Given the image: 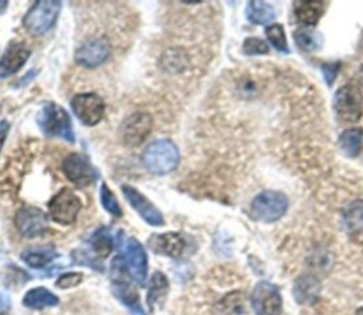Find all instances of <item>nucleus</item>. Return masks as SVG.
Wrapping results in <instances>:
<instances>
[{"mask_svg":"<svg viewBox=\"0 0 363 315\" xmlns=\"http://www.w3.org/2000/svg\"><path fill=\"white\" fill-rule=\"evenodd\" d=\"M154 121L151 115L145 112H136L126 118L121 125V136L126 145L136 146L142 143L152 129Z\"/></svg>","mask_w":363,"mask_h":315,"instance_id":"13","label":"nucleus"},{"mask_svg":"<svg viewBox=\"0 0 363 315\" xmlns=\"http://www.w3.org/2000/svg\"><path fill=\"white\" fill-rule=\"evenodd\" d=\"M57 257V252L51 246H44L39 249H27L22 253V260L33 269H41L47 266Z\"/></svg>","mask_w":363,"mask_h":315,"instance_id":"25","label":"nucleus"},{"mask_svg":"<svg viewBox=\"0 0 363 315\" xmlns=\"http://www.w3.org/2000/svg\"><path fill=\"white\" fill-rule=\"evenodd\" d=\"M270 50L268 44L258 39V37H249L243 43V51L247 56H258V54H267Z\"/></svg>","mask_w":363,"mask_h":315,"instance_id":"31","label":"nucleus"},{"mask_svg":"<svg viewBox=\"0 0 363 315\" xmlns=\"http://www.w3.org/2000/svg\"><path fill=\"white\" fill-rule=\"evenodd\" d=\"M62 4L58 0H40L36 2L23 19L25 29L33 36L46 34L57 22Z\"/></svg>","mask_w":363,"mask_h":315,"instance_id":"4","label":"nucleus"},{"mask_svg":"<svg viewBox=\"0 0 363 315\" xmlns=\"http://www.w3.org/2000/svg\"><path fill=\"white\" fill-rule=\"evenodd\" d=\"M110 53L108 41L105 39H95L77 50L76 61L86 68H95L108 60Z\"/></svg>","mask_w":363,"mask_h":315,"instance_id":"14","label":"nucleus"},{"mask_svg":"<svg viewBox=\"0 0 363 315\" xmlns=\"http://www.w3.org/2000/svg\"><path fill=\"white\" fill-rule=\"evenodd\" d=\"M62 172L70 182L77 186H88L98 179L97 169L81 153H70L62 161Z\"/></svg>","mask_w":363,"mask_h":315,"instance_id":"8","label":"nucleus"},{"mask_svg":"<svg viewBox=\"0 0 363 315\" xmlns=\"http://www.w3.org/2000/svg\"><path fill=\"white\" fill-rule=\"evenodd\" d=\"M60 302L58 297L44 287H36L26 292L23 298V305L32 309H43L50 307H57Z\"/></svg>","mask_w":363,"mask_h":315,"instance_id":"21","label":"nucleus"},{"mask_svg":"<svg viewBox=\"0 0 363 315\" xmlns=\"http://www.w3.org/2000/svg\"><path fill=\"white\" fill-rule=\"evenodd\" d=\"M122 193L128 203L138 212V214L151 226H162L165 223V219L161 213V210L151 203V200L142 195L138 189L129 185L122 186Z\"/></svg>","mask_w":363,"mask_h":315,"instance_id":"12","label":"nucleus"},{"mask_svg":"<svg viewBox=\"0 0 363 315\" xmlns=\"http://www.w3.org/2000/svg\"><path fill=\"white\" fill-rule=\"evenodd\" d=\"M112 248H114V239L108 229L103 227L93 234V238L90 240V252L95 259L103 260L108 257L112 252Z\"/></svg>","mask_w":363,"mask_h":315,"instance_id":"23","label":"nucleus"},{"mask_svg":"<svg viewBox=\"0 0 363 315\" xmlns=\"http://www.w3.org/2000/svg\"><path fill=\"white\" fill-rule=\"evenodd\" d=\"M100 196H101V203H103L104 209H105L108 213H111V214L115 216V217L122 216V209H121V206H119V203H118L115 195L112 193V191H111L105 184L101 186Z\"/></svg>","mask_w":363,"mask_h":315,"instance_id":"30","label":"nucleus"},{"mask_svg":"<svg viewBox=\"0 0 363 315\" xmlns=\"http://www.w3.org/2000/svg\"><path fill=\"white\" fill-rule=\"evenodd\" d=\"M15 223L19 233L26 239H34L37 236H41L48 227L47 216L34 206L22 207L15 217Z\"/></svg>","mask_w":363,"mask_h":315,"instance_id":"11","label":"nucleus"},{"mask_svg":"<svg viewBox=\"0 0 363 315\" xmlns=\"http://www.w3.org/2000/svg\"><path fill=\"white\" fill-rule=\"evenodd\" d=\"M265 36L268 41L272 44L274 49H277L281 53H289L286 36L284 32V27L281 25H271L265 29Z\"/></svg>","mask_w":363,"mask_h":315,"instance_id":"29","label":"nucleus"},{"mask_svg":"<svg viewBox=\"0 0 363 315\" xmlns=\"http://www.w3.org/2000/svg\"><path fill=\"white\" fill-rule=\"evenodd\" d=\"M288 206V198L282 192L264 191L253 199L250 214L257 221L274 223L286 213Z\"/></svg>","mask_w":363,"mask_h":315,"instance_id":"3","label":"nucleus"},{"mask_svg":"<svg viewBox=\"0 0 363 315\" xmlns=\"http://www.w3.org/2000/svg\"><path fill=\"white\" fill-rule=\"evenodd\" d=\"M339 68H341V63H325L322 65V74L328 86H332L335 83Z\"/></svg>","mask_w":363,"mask_h":315,"instance_id":"33","label":"nucleus"},{"mask_svg":"<svg viewBox=\"0 0 363 315\" xmlns=\"http://www.w3.org/2000/svg\"><path fill=\"white\" fill-rule=\"evenodd\" d=\"M152 252L172 259L179 257L185 250V240L179 233H157L148 240Z\"/></svg>","mask_w":363,"mask_h":315,"instance_id":"15","label":"nucleus"},{"mask_svg":"<svg viewBox=\"0 0 363 315\" xmlns=\"http://www.w3.org/2000/svg\"><path fill=\"white\" fill-rule=\"evenodd\" d=\"M84 276L83 273H65L62 276L58 277L55 285L58 288H62V290H67V288H74L77 285L81 284Z\"/></svg>","mask_w":363,"mask_h":315,"instance_id":"32","label":"nucleus"},{"mask_svg":"<svg viewBox=\"0 0 363 315\" xmlns=\"http://www.w3.org/2000/svg\"><path fill=\"white\" fill-rule=\"evenodd\" d=\"M342 224L350 234L363 231V200H353L342 210Z\"/></svg>","mask_w":363,"mask_h":315,"instance_id":"22","label":"nucleus"},{"mask_svg":"<svg viewBox=\"0 0 363 315\" xmlns=\"http://www.w3.org/2000/svg\"><path fill=\"white\" fill-rule=\"evenodd\" d=\"M37 122L40 129L53 138H61L70 143L76 142L74 128H72L68 112L55 103H44L40 108Z\"/></svg>","mask_w":363,"mask_h":315,"instance_id":"2","label":"nucleus"},{"mask_svg":"<svg viewBox=\"0 0 363 315\" xmlns=\"http://www.w3.org/2000/svg\"><path fill=\"white\" fill-rule=\"evenodd\" d=\"M356 315H363V307H360V308L356 311Z\"/></svg>","mask_w":363,"mask_h":315,"instance_id":"37","label":"nucleus"},{"mask_svg":"<svg viewBox=\"0 0 363 315\" xmlns=\"http://www.w3.org/2000/svg\"><path fill=\"white\" fill-rule=\"evenodd\" d=\"M8 132H9V122L2 121V122H0V150H2V148H4Z\"/></svg>","mask_w":363,"mask_h":315,"instance_id":"35","label":"nucleus"},{"mask_svg":"<svg viewBox=\"0 0 363 315\" xmlns=\"http://www.w3.org/2000/svg\"><path fill=\"white\" fill-rule=\"evenodd\" d=\"M294 39H296L298 47L307 53H315L324 44L322 34L311 27H301V29L296 30Z\"/></svg>","mask_w":363,"mask_h":315,"instance_id":"26","label":"nucleus"},{"mask_svg":"<svg viewBox=\"0 0 363 315\" xmlns=\"http://www.w3.org/2000/svg\"><path fill=\"white\" fill-rule=\"evenodd\" d=\"M220 315H246L244 298L240 292H232L226 295L219 304Z\"/></svg>","mask_w":363,"mask_h":315,"instance_id":"28","label":"nucleus"},{"mask_svg":"<svg viewBox=\"0 0 363 315\" xmlns=\"http://www.w3.org/2000/svg\"><path fill=\"white\" fill-rule=\"evenodd\" d=\"M30 50L23 44H11L0 58V78L16 74L29 60Z\"/></svg>","mask_w":363,"mask_h":315,"instance_id":"16","label":"nucleus"},{"mask_svg":"<svg viewBox=\"0 0 363 315\" xmlns=\"http://www.w3.org/2000/svg\"><path fill=\"white\" fill-rule=\"evenodd\" d=\"M334 111L341 122H356L363 112V94L355 84L342 86L334 97Z\"/></svg>","mask_w":363,"mask_h":315,"instance_id":"5","label":"nucleus"},{"mask_svg":"<svg viewBox=\"0 0 363 315\" xmlns=\"http://www.w3.org/2000/svg\"><path fill=\"white\" fill-rule=\"evenodd\" d=\"M179 149L171 139H157L145 148L142 162L151 174L166 175L179 165Z\"/></svg>","mask_w":363,"mask_h":315,"instance_id":"1","label":"nucleus"},{"mask_svg":"<svg viewBox=\"0 0 363 315\" xmlns=\"http://www.w3.org/2000/svg\"><path fill=\"white\" fill-rule=\"evenodd\" d=\"M125 267L128 274L132 277V280L138 285H145L147 284V277H148V256L142 245L131 239L126 243L125 248Z\"/></svg>","mask_w":363,"mask_h":315,"instance_id":"10","label":"nucleus"},{"mask_svg":"<svg viewBox=\"0 0 363 315\" xmlns=\"http://www.w3.org/2000/svg\"><path fill=\"white\" fill-rule=\"evenodd\" d=\"M11 307H12L11 297L0 291V315H5L11 309Z\"/></svg>","mask_w":363,"mask_h":315,"instance_id":"34","label":"nucleus"},{"mask_svg":"<svg viewBox=\"0 0 363 315\" xmlns=\"http://www.w3.org/2000/svg\"><path fill=\"white\" fill-rule=\"evenodd\" d=\"M112 294L133 314V315H147L142 308L139 294L132 287V284L128 283V280H115L111 284Z\"/></svg>","mask_w":363,"mask_h":315,"instance_id":"18","label":"nucleus"},{"mask_svg":"<svg viewBox=\"0 0 363 315\" xmlns=\"http://www.w3.org/2000/svg\"><path fill=\"white\" fill-rule=\"evenodd\" d=\"M71 108L76 117L87 127L97 125L105 112L104 100L94 93L76 96L71 100Z\"/></svg>","mask_w":363,"mask_h":315,"instance_id":"9","label":"nucleus"},{"mask_svg":"<svg viewBox=\"0 0 363 315\" xmlns=\"http://www.w3.org/2000/svg\"><path fill=\"white\" fill-rule=\"evenodd\" d=\"M362 141H363V129L350 128L341 134L338 142H339V148L345 156L356 158L360 153Z\"/></svg>","mask_w":363,"mask_h":315,"instance_id":"24","label":"nucleus"},{"mask_svg":"<svg viewBox=\"0 0 363 315\" xmlns=\"http://www.w3.org/2000/svg\"><path fill=\"white\" fill-rule=\"evenodd\" d=\"M8 2H6V0H0V15H2V13H5L6 12V9H8Z\"/></svg>","mask_w":363,"mask_h":315,"instance_id":"36","label":"nucleus"},{"mask_svg":"<svg viewBox=\"0 0 363 315\" xmlns=\"http://www.w3.org/2000/svg\"><path fill=\"white\" fill-rule=\"evenodd\" d=\"M251 307L256 315H281L282 297L275 284L260 281L251 292Z\"/></svg>","mask_w":363,"mask_h":315,"instance_id":"7","label":"nucleus"},{"mask_svg":"<svg viewBox=\"0 0 363 315\" xmlns=\"http://www.w3.org/2000/svg\"><path fill=\"white\" fill-rule=\"evenodd\" d=\"M326 4L325 2H296L294 4V13L300 23L305 25L307 27L315 26L322 15L325 13Z\"/></svg>","mask_w":363,"mask_h":315,"instance_id":"19","label":"nucleus"},{"mask_svg":"<svg viewBox=\"0 0 363 315\" xmlns=\"http://www.w3.org/2000/svg\"><path fill=\"white\" fill-rule=\"evenodd\" d=\"M246 16L249 22L254 25H267L275 18V11L271 5L265 2H258V0H253V2L247 4Z\"/></svg>","mask_w":363,"mask_h":315,"instance_id":"27","label":"nucleus"},{"mask_svg":"<svg viewBox=\"0 0 363 315\" xmlns=\"http://www.w3.org/2000/svg\"><path fill=\"white\" fill-rule=\"evenodd\" d=\"M168 292H169V281L166 276L161 271H157L151 278L148 297H147L150 309L154 311L158 307H162L168 297Z\"/></svg>","mask_w":363,"mask_h":315,"instance_id":"20","label":"nucleus"},{"mask_svg":"<svg viewBox=\"0 0 363 315\" xmlns=\"http://www.w3.org/2000/svg\"><path fill=\"white\" fill-rule=\"evenodd\" d=\"M293 294L300 305H312L319 298L321 283L312 274H301L294 283Z\"/></svg>","mask_w":363,"mask_h":315,"instance_id":"17","label":"nucleus"},{"mask_svg":"<svg viewBox=\"0 0 363 315\" xmlns=\"http://www.w3.org/2000/svg\"><path fill=\"white\" fill-rule=\"evenodd\" d=\"M51 219L58 224H71L81 210L80 198L68 188L61 189L48 203Z\"/></svg>","mask_w":363,"mask_h":315,"instance_id":"6","label":"nucleus"}]
</instances>
